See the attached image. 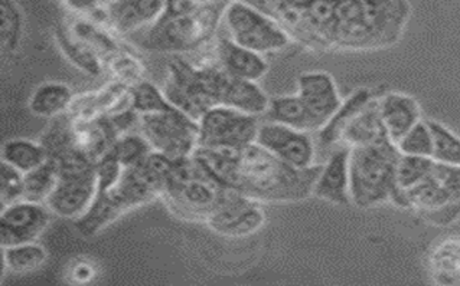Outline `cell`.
I'll list each match as a JSON object with an SVG mask.
<instances>
[{
	"instance_id": "obj_1",
	"label": "cell",
	"mask_w": 460,
	"mask_h": 286,
	"mask_svg": "<svg viewBox=\"0 0 460 286\" xmlns=\"http://www.w3.org/2000/svg\"><path fill=\"white\" fill-rule=\"evenodd\" d=\"M271 16L292 40L318 51L394 47L406 30L410 0H242Z\"/></svg>"
},
{
	"instance_id": "obj_2",
	"label": "cell",
	"mask_w": 460,
	"mask_h": 286,
	"mask_svg": "<svg viewBox=\"0 0 460 286\" xmlns=\"http://www.w3.org/2000/svg\"><path fill=\"white\" fill-rule=\"evenodd\" d=\"M195 159L212 178L260 204H286L307 199L314 193L322 163L296 169L281 161L257 143L242 150L198 147Z\"/></svg>"
},
{
	"instance_id": "obj_3",
	"label": "cell",
	"mask_w": 460,
	"mask_h": 286,
	"mask_svg": "<svg viewBox=\"0 0 460 286\" xmlns=\"http://www.w3.org/2000/svg\"><path fill=\"white\" fill-rule=\"evenodd\" d=\"M173 160L152 152L143 163L123 169L113 152L97 161L94 202L75 228L83 236L97 235L121 214L161 197L171 178Z\"/></svg>"
},
{
	"instance_id": "obj_4",
	"label": "cell",
	"mask_w": 460,
	"mask_h": 286,
	"mask_svg": "<svg viewBox=\"0 0 460 286\" xmlns=\"http://www.w3.org/2000/svg\"><path fill=\"white\" fill-rule=\"evenodd\" d=\"M228 2L166 0L161 18L140 32L137 44L164 54H188L214 44Z\"/></svg>"
},
{
	"instance_id": "obj_5",
	"label": "cell",
	"mask_w": 460,
	"mask_h": 286,
	"mask_svg": "<svg viewBox=\"0 0 460 286\" xmlns=\"http://www.w3.org/2000/svg\"><path fill=\"white\" fill-rule=\"evenodd\" d=\"M397 145L391 140L352 147L349 152L351 204L371 209L397 197Z\"/></svg>"
},
{
	"instance_id": "obj_6",
	"label": "cell",
	"mask_w": 460,
	"mask_h": 286,
	"mask_svg": "<svg viewBox=\"0 0 460 286\" xmlns=\"http://www.w3.org/2000/svg\"><path fill=\"white\" fill-rule=\"evenodd\" d=\"M233 188L221 185L205 170L194 156L173 161L171 178L162 193V200L176 218L204 221L223 204Z\"/></svg>"
},
{
	"instance_id": "obj_7",
	"label": "cell",
	"mask_w": 460,
	"mask_h": 286,
	"mask_svg": "<svg viewBox=\"0 0 460 286\" xmlns=\"http://www.w3.org/2000/svg\"><path fill=\"white\" fill-rule=\"evenodd\" d=\"M393 204L414 209L433 225L460 221V166L436 163L428 178L407 192L398 190Z\"/></svg>"
},
{
	"instance_id": "obj_8",
	"label": "cell",
	"mask_w": 460,
	"mask_h": 286,
	"mask_svg": "<svg viewBox=\"0 0 460 286\" xmlns=\"http://www.w3.org/2000/svg\"><path fill=\"white\" fill-rule=\"evenodd\" d=\"M221 28L235 44L249 48L257 54L281 51L293 42L280 23L242 0L228 2Z\"/></svg>"
},
{
	"instance_id": "obj_9",
	"label": "cell",
	"mask_w": 460,
	"mask_h": 286,
	"mask_svg": "<svg viewBox=\"0 0 460 286\" xmlns=\"http://www.w3.org/2000/svg\"><path fill=\"white\" fill-rule=\"evenodd\" d=\"M137 127L154 152L173 161L194 156L198 149V121L175 107L139 116Z\"/></svg>"
},
{
	"instance_id": "obj_10",
	"label": "cell",
	"mask_w": 460,
	"mask_h": 286,
	"mask_svg": "<svg viewBox=\"0 0 460 286\" xmlns=\"http://www.w3.org/2000/svg\"><path fill=\"white\" fill-rule=\"evenodd\" d=\"M260 117L230 107L216 106L198 120V147L242 150L256 143Z\"/></svg>"
},
{
	"instance_id": "obj_11",
	"label": "cell",
	"mask_w": 460,
	"mask_h": 286,
	"mask_svg": "<svg viewBox=\"0 0 460 286\" xmlns=\"http://www.w3.org/2000/svg\"><path fill=\"white\" fill-rule=\"evenodd\" d=\"M198 68L214 106L230 107L260 118L266 114L270 99L259 83L230 75L214 61V56L198 64Z\"/></svg>"
},
{
	"instance_id": "obj_12",
	"label": "cell",
	"mask_w": 460,
	"mask_h": 286,
	"mask_svg": "<svg viewBox=\"0 0 460 286\" xmlns=\"http://www.w3.org/2000/svg\"><path fill=\"white\" fill-rule=\"evenodd\" d=\"M162 91L172 106L197 121L209 108L216 107L202 82L198 64H192L181 56H175L169 62L168 76Z\"/></svg>"
},
{
	"instance_id": "obj_13",
	"label": "cell",
	"mask_w": 460,
	"mask_h": 286,
	"mask_svg": "<svg viewBox=\"0 0 460 286\" xmlns=\"http://www.w3.org/2000/svg\"><path fill=\"white\" fill-rule=\"evenodd\" d=\"M256 143L296 169H309L318 164V150L311 133L261 120Z\"/></svg>"
},
{
	"instance_id": "obj_14",
	"label": "cell",
	"mask_w": 460,
	"mask_h": 286,
	"mask_svg": "<svg viewBox=\"0 0 460 286\" xmlns=\"http://www.w3.org/2000/svg\"><path fill=\"white\" fill-rule=\"evenodd\" d=\"M55 187L47 206L52 214L61 219L78 221L87 213L97 192V164L90 169L58 173Z\"/></svg>"
},
{
	"instance_id": "obj_15",
	"label": "cell",
	"mask_w": 460,
	"mask_h": 286,
	"mask_svg": "<svg viewBox=\"0 0 460 286\" xmlns=\"http://www.w3.org/2000/svg\"><path fill=\"white\" fill-rule=\"evenodd\" d=\"M266 223L261 204L242 193L231 190L223 204L217 207L207 221V226L226 238H244L259 232Z\"/></svg>"
},
{
	"instance_id": "obj_16",
	"label": "cell",
	"mask_w": 460,
	"mask_h": 286,
	"mask_svg": "<svg viewBox=\"0 0 460 286\" xmlns=\"http://www.w3.org/2000/svg\"><path fill=\"white\" fill-rule=\"evenodd\" d=\"M52 212L45 204L19 200L2 209L0 213V245L37 242L51 221Z\"/></svg>"
},
{
	"instance_id": "obj_17",
	"label": "cell",
	"mask_w": 460,
	"mask_h": 286,
	"mask_svg": "<svg viewBox=\"0 0 460 286\" xmlns=\"http://www.w3.org/2000/svg\"><path fill=\"white\" fill-rule=\"evenodd\" d=\"M297 95L318 124L319 130L325 127L343 102L332 75L323 71L302 74L297 80Z\"/></svg>"
},
{
	"instance_id": "obj_18",
	"label": "cell",
	"mask_w": 460,
	"mask_h": 286,
	"mask_svg": "<svg viewBox=\"0 0 460 286\" xmlns=\"http://www.w3.org/2000/svg\"><path fill=\"white\" fill-rule=\"evenodd\" d=\"M349 152L351 147L336 145L322 163L312 196L338 206L351 204L349 193Z\"/></svg>"
},
{
	"instance_id": "obj_19",
	"label": "cell",
	"mask_w": 460,
	"mask_h": 286,
	"mask_svg": "<svg viewBox=\"0 0 460 286\" xmlns=\"http://www.w3.org/2000/svg\"><path fill=\"white\" fill-rule=\"evenodd\" d=\"M212 56L226 73L240 80L259 82L269 71V64L263 55L235 44L226 32L217 35Z\"/></svg>"
},
{
	"instance_id": "obj_20",
	"label": "cell",
	"mask_w": 460,
	"mask_h": 286,
	"mask_svg": "<svg viewBox=\"0 0 460 286\" xmlns=\"http://www.w3.org/2000/svg\"><path fill=\"white\" fill-rule=\"evenodd\" d=\"M381 120L391 142L397 144L402 135L421 121L419 102L410 95L391 92L378 100Z\"/></svg>"
},
{
	"instance_id": "obj_21",
	"label": "cell",
	"mask_w": 460,
	"mask_h": 286,
	"mask_svg": "<svg viewBox=\"0 0 460 286\" xmlns=\"http://www.w3.org/2000/svg\"><path fill=\"white\" fill-rule=\"evenodd\" d=\"M373 100L371 91L367 88H359L355 91L354 94L342 102V106L336 111L335 116L326 123L325 127L321 128L314 138L316 143V150L325 152L328 156L331 150L335 149L336 145L341 144V137L348 124L351 123L355 114L361 111L364 107Z\"/></svg>"
},
{
	"instance_id": "obj_22",
	"label": "cell",
	"mask_w": 460,
	"mask_h": 286,
	"mask_svg": "<svg viewBox=\"0 0 460 286\" xmlns=\"http://www.w3.org/2000/svg\"><path fill=\"white\" fill-rule=\"evenodd\" d=\"M390 140L387 130L381 120L378 100H371L361 111L355 114L351 123L348 124L341 137V144L348 147L376 144V143Z\"/></svg>"
},
{
	"instance_id": "obj_23",
	"label": "cell",
	"mask_w": 460,
	"mask_h": 286,
	"mask_svg": "<svg viewBox=\"0 0 460 286\" xmlns=\"http://www.w3.org/2000/svg\"><path fill=\"white\" fill-rule=\"evenodd\" d=\"M261 120L281 124L286 127H292L311 134L319 131L318 124L297 94L271 99Z\"/></svg>"
},
{
	"instance_id": "obj_24",
	"label": "cell",
	"mask_w": 460,
	"mask_h": 286,
	"mask_svg": "<svg viewBox=\"0 0 460 286\" xmlns=\"http://www.w3.org/2000/svg\"><path fill=\"white\" fill-rule=\"evenodd\" d=\"M74 92L64 82L40 83L30 99V109L40 118H57L73 104Z\"/></svg>"
},
{
	"instance_id": "obj_25",
	"label": "cell",
	"mask_w": 460,
	"mask_h": 286,
	"mask_svg": "<svg viewBox=\"0 0 460 286\" xmlns=\"http://www.w3.org/2000/svg\"><path fill=\"white\" fill-rule=\"evenodd\" d=\"M48 152L40 142L28 138H11L2 145V161L26 174L42 166Z\"/></svg>"
},
{
	"instance_id": "obj_26",
	"label": "cell",
	"mask_w": 460,
	"mask_h": 286,
	"mask_svg": "<svg viewBox=\"0 0 460 286\" xmlns=\"http://www.w3.org/2000/svg\"><path fill=\"white\" fill-rule=\"evenodd\" d=\"M48 259V250L38 242L19 243L2 247V269L12 273H30L42 268Z\"/></svg>"
},
{
	"instance_id": "obj_27",
	"label": "cell",
	"mask_w": 460,
	"mask_h": 286,
	"mask_svg": "<svg viewBox=\"0 0 460 286\" xmlns=\"http://www.w3.org/2000/svg\"><path fill=\"white\" fill-rule=\"evenodd\" d=\"M58 169L49 159L35 170L23 174V183H25L23 200H30L35 204H47V200L58 185Z\"/></svg>"
},
{
	"instance_id": "obj_28",
	"label": "cell",
	"mask_w": 460,
	"mask_h": 286,
	"mask_svg": "<svg viewBox=\"0 0 460 286\" xmlns=\"http://www.w3.org/2000/svg\"><path fill=\"white\" fill-rule=\"evenodd\" d=\"M23 19L15 0H0V35L2 51L13 54L21 45Z\"/></svg>"
},
{
	"instance_id": "obj_29",
	"label": "cell",
	"mask_w": 460,
	"mask_h": 286,
	"mask_svg": "<svg viewBox=\"0 0 460 286\" xmlns=\"http://www.w3.org/2000/svg\"><path fill=\"white\" fill-rule=\"evenodd\" d=\"M110 152H113V156L118 159L123 169H128V167L143 163L150 156V152H154V149L139 131L137 133H128V131L125 134L119 135Z\"/></svg>"
},
{
	"instance_id": "obj_30",
	"label": "cell",
	"mask_w": 460,
	"mask_h": 286,
	"mask_svg": "<svg viewBox=\"0 0 460 286\" xmlns=\"http://www.w3.org/2000/svg\"><path fill=\"white\" fill-rule=\"evenodd\" d=\"M433 135L431 159L436 163L460 166V137L438 121H426Z\"/></svg>"
},
{
	"instance_id": "obj_31",
	"label": "cell",
	"mask_w": 460,
	"mask_h": 286,
	"mask_svg": "<svg viewBox=\"0 0 460 286\" xmlns=\"http://www.w3.org/2000/svg\"><path fill=\"white\" fill-rule=\"evenodd\" d=\"M436 161L431 157L404 156L402 154L397 163V187L400 192H407L430 176Z\"/></svg>"
},
{
	"instance_id": "obj_32",
	"label": "cell",
	"mask_w": 460,
	"mask_h": 286,
	"mask_svg": "<svg viewBox=\"0 0 460 286\" xmlns=\"http://www.w3.org/2000/svg\"><path fill=\"white\" fill-rule=\"evenodd\" d=\"M169 100L164 97V91L149 81L136 83L130 92V108L139 116L143 114L161 113L172 108Z\"/></svg>"
},
{
	"instance_id": "obj_33",
	"label": "cell",
	"mask_w": 460,
	"mask_h": 286,
	"mask_svg": "<svg viewBox=\"0 0 460 286\" xmlns=\"http://www.w3.org/2000/svg\"><path fill=\"white\" fill-rule=\"evenodd\" d=\"M395 145L400 154L404 156L431 157L433 135L430 127L426 121H419Z\"/></svg>"
},
{
	"instance_id": "obj_34",
	"label": "cell",
	"mask_w": 460,
	"mask_h": 286,
	"mask_svg": "<svg viewBox=\"0 0 460 286\" xmlns=\"http://www.w3.org/2000/svg\"><path fill=\"white\" fill-rule=\"evenodd\" d=\"M23 190H25L23 173L2 161L0 164V206L2 209L16 204L19 200H23Z\"/></svg>"
},
{
	"instance_id": "obj_35",
	"label": "cell",
	"mask_w": 460,
	"mask_h": 286,
	"mask_svg": "<svg viewBox=\"0 0 460 286\" xmlns=\"http://www.w3.org/2000/svg\"><path fill=\"white\" fill-rule=\"evenodd\" d=\"M107 0H66V8L78 15L90 16L94 21H99Z\"/></svg>"
}]
</instances>
